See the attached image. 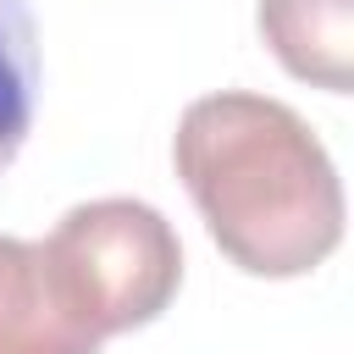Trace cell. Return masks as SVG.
I'll use <instances>...</instances> for the list:
<instances>
[{"label": "cell", "instance_id": "5b68a950", "mask_svg": "<svg viewBox=\"0 0 354 354\" xmlns=\"http://www.w3.org/2000/svg\"><path fill=\"white\" fill-rule=\"evenodd\" d=\"M39 105V28L28 0H0V171L17 160Z\"/></svg>", "mask_w": 354, "mask_h": 354}, {"label": "cell", "instance_id": "3957f363", "mask_svg": "<svg viewBox=\"0 0 354 354\" xmlns=\"http://www.w3.org/2000/svg\"><path fill=\"white\" fill-rule=\"evenodd\" d=\"M0 354H100L28 238H0Z\"/></svg>", "mask_w": 354, "mask_h": 354}, {"label": "cell", "instance_id": "277c9868", "mask_svg": "<svg viewBox=\"0 0 354 354\" xmlns=\"http://www.w3.org/2000/svg\"><path fill=\"white\" fill-rule=\"evenodd\" d=\"M260 39L299 83L354 88V0H260Z\"/></svg>", "mask_w": 354, "mask_h": 354}, {"label": "cell", "instance_id": "6da1fadb", "mask_svg": "<svg viewBox=\"0 0 354 354\" xmlns=\"http://www.w3.org/2000/svg\"><path fill=\"white\" fill-rule=\"evenodd\" d=\"M177 177L221 254L249 277H304L343 243V183L299 111L221 88L183 111Z\"/></svg>", "mask_w": 354, "mask_h": 354}, {"label": "cell", "instance_id": "7a4b0ae2", "mask_svg": "<svg viewBox=\"0 0 354 354\" xmlns=\"http://www.w3.org/2000/svg\"><path fill=\"white\" fill-rule=\"evenodd\" d=\"M39 249L61 299L100 343L149 326L183 282V243L171 221L144 199L72 205Z\"/></svg>", "mask_w": 354, "mask_h": 354}]
</instances>
